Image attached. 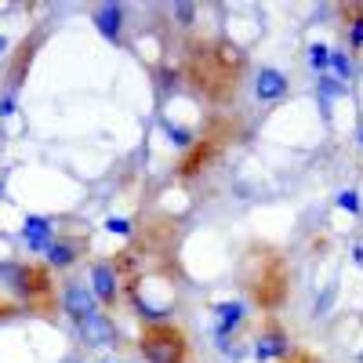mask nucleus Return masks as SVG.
<instances>
[{
	"instance_id": "1",
	"label": "nucleus",
	"mask_w": 363,
	"mask_h": 363,
	"mask_svg": "<svg viewBox=\"0 0 363 363\" xmlns=\"http://www.w3.org/2000/svg\"><path fill=\"white\" fill-rule=\"evenodd\" d=\"M182 80L207 106H233L247 77V55L229 37H189L182 51Z\"/></svg>"
},
{
	"instance_id": "2",
	"label": "nucleus",
	"mask_w": 363,
	"mask_h": 363,
	"mask_svg": "<svg viewBox=\"0 0 363 363\" xmlns=\"http://www.w3.org/2000/svg\"><path fill=\"white\" fill-rule=\"evenodd\" d=\"M244 291L262 316H277L291 298V265L277 247L255 244L244 272Z\"/></svg>"
},
{
	"instance_id": "3",
	"label": "nucleus",
	"mask_w": 363,
	"mask_h": 363,
	"mask_svg": "<svg viewBox=\"0 0 363 363\" xmlns=\"http://www.w3.org/2000/svg\"><path fill=\"white\" fill-rule=\"evenodd\" d=\"M0 298L15 301L22 313L55 316L58 309L55 272L44 262H0Z\"/></svg>"
},
{
	"instance_id": "4",
	"label": "nucleus",
	"mask_w": 363,
	"mask_h": 363,
	"mask_svg": "<svg viewBox=\"0 0 363 363\" xmlns=\"http://www.w3.org/2000/svg\"><path fill=\"white\" fill-rule=\"evenodd\" d=\"M240 131H244V128H240V120H233V116H211L207 124H203V131H196L193 145L182 149V157H178V164H174V178H178V182L200 178V174L240 138Z\"/></svg>"
},
{
	"instance_id": "5",
	"label": "nucleus",
	"mask_w": 363,
	"mask_h": 363,
	"mask_svg": "<svg viewBox=\"0 0 363 363\" xmlns=\"http://www.w3.org/2000/svg\"><path fill=\"white\" fill-rule=\"evenodd\" d=\"M138 356L145 363H189L193 359V342L186 335V327H178L174 320H149L138 330Z\"/></svg>"
},
{
	"instance_id": "6",
	"label": "nucleus",
	"mask_w": 363,
	"mask_h": 363,
	"mask_svg": "<svg viewBox=\"0 0 363 363\" xmlns=\"http://www.w3.org/2000/svg\"><path fill=\"white\" fill-rule=\"evenodd\" d=\"M87 284H91V291H95L99 306L106 313H116L120 306H124V280H120V272L113 265V255L87 262Z\"/></svg>"
},
{
	"instance_id": "7",
	"label": "nucleus",
	"mask_w": 363,
	"mask_h": 363,
	"mask_svg": "<svg viewBox=\"0 0 363 363\" xmlns=\"http://www.w3.org/2000/svg\"><path fill=\"white\" fill-rule=\"evenodd\" d=\"M87 251H91V233L62 229V233L51 240V247L44 251V265H48L51 272H69Z\"/></svg>"
},
{
	"instance_id": "8",
	"label": "nucleus",
	"mask_w": 363,
	"mask_h": 363,
	"mask_svg": "<svg viewBox=\"0 0 363 363\" xmlns=\"http://www.w3.org/2000/svg\"><path fill=\"white\" fill-rule=\"evenodd\" d=\"M58 306H62V313H66L73 323L95 316V313H106V309L99 306L95 291H91L87 277H66V280H62V291H58Z\"/></svg>"
},
{
	"instance_id": "9",
	"label": "nucleus",
	"mask_w": 363,
	"mask_h": 363,
	"mask_svg": "<svg viewBox=\"0 0 363 363\" xmlns=\"http://www.w3.org/2000/svg\"><path fill=\"white\" fill-rule=\"evenodd\" d=\"M294 345H291V330L277 320V316H265L258 335H255V359L258 363H280L284 356H291Z\"/></svg>"
},
{
	"instance_id": "10",
	"label": "nucleus",
	"mask_w": 363,
	"mask_h": 363,
	"mask_svg": "<svg viewBox=\"0 0 363 363\" xmlns=\"http://www.w3.org/2000/svg\"><path fill=\"white\" fill-rule=\"evenodd\" d=\"M40 44H44V29H37L33 37H26V40L15 48L11 66H8V77H4V80H8V91H4L8 99H18V91H22V84H26V73H29V66H33Z\"/></svg>"
},
{
	"instance_id": "11",
	"label": "nucleus",
	"mask_w": 363,
	"mask_h": 363,
	"mask_svg": "<svg viewBox=\"0 0 363 363\" xmlns=\"http://www.w3.org/2000/svg\"><path fill=\"white\" fill-rule=\"evenodd\" d=\"M77 335L87 349H106V345H116L120 342V330L113 323L109 313H95V316H87L77 323Z\"/></svg>"
},
{
	"instance_id": "12",
	"label": "nucleus",
	"mask_w": 363,
	"mask_h": 363,
	"mask_svg": "<svg viewBox=\"0 0 363 363\" xmlns=\"http://www.w3.org/2000/svg\"><path fill=\"white\" fill-rule=\"evenodd\" d=\"M91 22H95V29L109 44H124V37H128V11H124V4H95L91 8Z\"/></svg>"
},
{
	"instance_id": "13",
	"label": "nucleus",
	"mask_w": 363,
	"mask_h": 363,
	"mask_svg": "<svg viewBox=\"0 0 363 363\" xmlns=\"http://www.w3.org/2000/svg\"><path fill=\"white\" fill-rule=\"evenodd\" d=\"M287 91H291V80H287L284 69H277V66H262L258 69V77H255V99L258 102H265V106L284 102Z\"/></svg>"
},
{
	"instance_id": "14",
	"label": "nucleus",
	"mask_w": 363,
	"mask_h": 363,
	"mask_svg": "<svg viewBox=\"0 0 363 363\" xmlns=\"http://www.w3.org/2000/svg\"><path fill=\"white\" fill-rule=\"evenodd\" d=\"M18 236H22V244L29 247V255H44L51 247V240L58 236V229H55V218H48V215H29L22 222Z\"/></svg>"
},
{
	"instance_id": "15",
	"label": "nucleus",
	"mask_w": 363,
	"mask_h": 363,
	"mask_svg": "<svg viewBox=\"0 0 363 363\" xmlns=\"http://www.w3.org/2000/svg\"><path fill=\"white\" fill-rule=\"evenodd\" d=\"M338 18H342L345 44L352 48V55H359L363 51V4H342L338 8Z\"/></svg>"
},
{
	"instance_id": "16",
	"label": "nucleus",
	"mask_w": 363,
	"mask_h": 363,
	"mask_svg": "<svg viewBox=\"0 0 363 363\" xmlns=\"http://www.w3.org/2000/svg\"><path fill=\"white\" fill-rule=\"evenodd\" d=\"M306 62H309V69H313L316 77H323V73L330 69V48L320 44V40H313V44L306 48Z\"/></svg>"
},
{
	"instance_id": "17",
	"label": "nucleus",
	"mask_w": 363,
	"mask_h": 363,
	"mask_svg": "<svg viewBox=\"0 0 363 363\" xmlns=\"http://www.w3.org/2000/svg\"><path fill=\"white\" fill-rule=\"evenodd\" d=\"M330 73H335L338 84H349L352 73H356V62H352V55L345 51H330Z\"/></svg>"
},
{
	"instance_id": "18",
	"label": "nucleus",
	"mask_w": 363,
	"mask_h": 363,
	"mask_svg": "<svg viewBox=\"0 0 363 363\" xmlns=\"http://www.w3.org/2000/svg\"><path fill=\"white\" fill-rule=\"evenodd\" d=\"M345 91H349V87H345V84H338L330 73H323V77H320V84H316V95H320V102H323V106H327L330 99H335V95H345Z\"/></svg>"
},
{
	"instance_id": "19",
	"label": "nucleus",
	"mask_w": 363,
	"mask_h": 363,
	"mask_svg": "<svg viewBox=\"0 0 363 363\" xmlns=\"http://www.w3.org/2000/svg\"><path fill=\"white\" fill-rule=\"evenodd\" d=\"M335 298H338V277L327 284V291L316 298V306H313V320H320V316H327L330 313V306H335Z\"/></svg>"
},
{
	"instance_id": "20",
	"label": "nucleus",
	"mask_w": 363,
	"mask_h": 363,
	"mask_svg": "<svg viewBox=\"0 0 363 363\" xmlns=\"http://www.w3.org/2000/svg\"><path fill=\"white\" fill-rule=\"evenodd\" d=\"M335 203H338L342 211H349V215H359V211H363V200H359V189H342V193L335 196Z\"/></svg>"
},
{
	"instance_id": "21",
	"label": "nucleus",
	"mask_w": 363,
	"mask_h": 363,
	"mask_svg": "<svg viewBox=\"0 0 363 363\" xmlns=\"http://www.w3.org/2000/svg\"><path fill=\"white\" fill-rule=\"evenodd\" d=\"M171 15H174V22H178L182 29H193V22H196L200 8H196V4H174V8H171Z\"/></svg>"
},
{
	"instance_id": "22",
	"label": "nucleus",
	"mask_w": 363,
	"mask_h": 363,
	"mask_svg": "<svg viewBox=\"0 0 363 363\" xmlns=\"http://www.w3.org/2000/svg\"><path fill=\"white\" fill-rule=\"evenodd\" d=\"M102 229H106V233H113V236H131V233H135V222H131V218H116V215H113V218H106V225H102Z\"/></svg>"
},
{
	"instance_id": "23",
	"label": "nucleus",
	"mask_w": 363,
	"mask_h": 363,
	"mask_svg": "<svg viewBox=\"0 0 363 363\" xmlns=\"http://www.w3.org/2000/svg\"><path fill=\"white\" fill-rule=\"evenodd\" d=\"M22 309L15 306V301H8V298H0V323H4V320H11V316H18Z\"/></svg>"
},
{
	"instance_id": "24",
	"label": "nucleus",
	"mask_w": 363,
	"mask_h": 363,
	"mask_svg": "<svg viewBox=\"0 0 363 363\" xmlns=\"http://www.w3.org/2000/svg\"><path fill=\"white\" fill-rule=\"evenodd\" d=\"M280 363H313V352H306V349H294L291 356H284Z\"/></svg>"
},
{
	"instance_id": "25",
	"label": "nucleus",
	"mask_w": 363,
	"mask_h": 363,
	"mask_svg": "<svg viewBox=\"0 0 363 363\" xmlns=\"http://www.w3.org/2000/svg\"><path fill=\"white\" fill-rule=\"evenodd\" d=\"M352 262H356V265H363V244H356V247H352Z\"/></svg>"
},
{
	"instance_id": "26",
	"label": "nucleus",
	"mask_w": 363,
	"mask_h": 363,
	"mask_svg": "<svg viewBox=\"0 0 363 363\" xmlns=\"http://www.w3.org/2000/svg\"><path fill=\"white\" fill-rule=\"evenodd\" d=\"M4 189H8V178H4V174H0V196H4Z\"/></svg>"
},
{
	"instance_id": "27",
	"label": "nucleus",
	"mask_w": 363,
	"mask_h": 363,
	"mask_svg": "<svg viewBox=\"0 0 363 363\" xmlns=\"http://www.w3.org/2000/svg\"><path fill=\"white\" fill-rule=\"evenodd\" d=\"M0 51H8V37H0Z\"/></svg>"
},
{
	"instance_id": "28",
	"label": "nucleus",
	"mask_w": 363,
	"mask_h": 363,
	"mask_svg": "<svg viewBox=\"0 0 363 363\" xmlns=\"http://www.w3.org/2000/svg\"><path fill=\"white\" fill-rule=\"evenodd\" d=\"M359 145H363V124H359Z\"/></svg>"
},
{
	"instance_id": "29",
	"label": "nucleus",
	"mask_w": 363,
	"mask_h": 363,
	"mask_svg": "<svg viewBox=\"0 0 363 363\" xmlns=\"http://www.w3.org/2000/svg\"><path fill=\"white\" fill-rule=\"evenodd\" d=\"M102 363H116V359H102Z\"/></svg>"
},
{
	"instance_id": "30",
	"label": "nucleus",
	"mask_w": 363,
	"mask_h": 363,
	"mask_svg": "<svg viewBox=\"0 0 363 363\" xmlns=\"http://www.w3.org/2000/svg\"><path fill=\"white\" fill-rule=\"evenodd\" d=\"M313 363H323V359H316V356H313Z\"/></svg>"
},
{
	"instance_id": "31",
	"label": "nucleus",
	"mask_w": 363,
	"mask_h": 363,
	"mask_svg": "<svg viewBox=\"0 0 363 363\" xmlns=\"http://www.w3.org/2000/svg\"><path fill=\"white\" fill-rule=\"evenodd\" d=\"M359 363H363V352H359Z\"/></svg>"
}]
</instances>
